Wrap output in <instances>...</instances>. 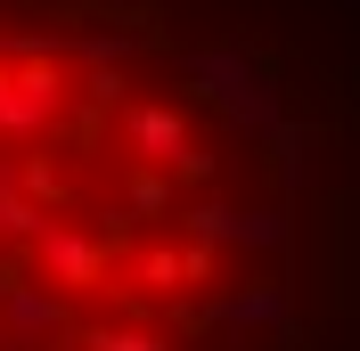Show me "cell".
<instances>
[{
  "mask_svg": "<svg viewBox=\"0 0 360 351\" xmlns=\"http://www.w3.org/2000/svg\"><path fill=\"white\" fill-rule=\"evenodd\" d=\"M311 172L254 41L164 0H0V351H303Z\"/></svg>",
  "mask_w": 360,
  "mask_h": 351,
  "instance_id": "6da1fadb",
  "label": "cell"
}]
</instances>
